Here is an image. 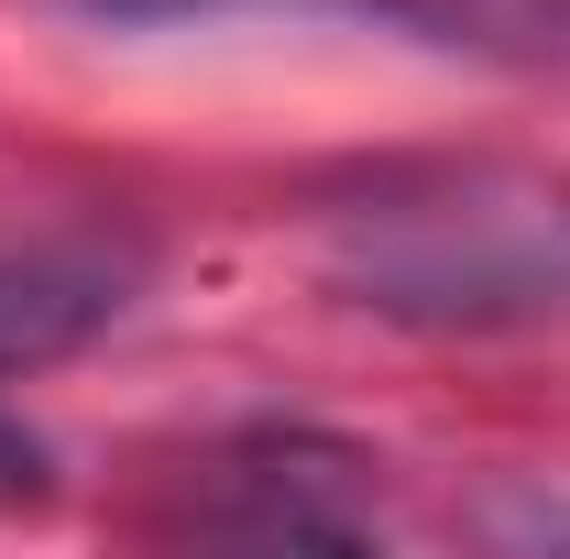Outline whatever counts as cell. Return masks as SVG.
Segmentation results:
<instances>
[{"mask_svg": "<svg viewBox=\"0 0 570 559\" xmlns=\"http://www.w3.org/2000/svg\"><path fill=\"white\" fill-rule=\"evenodd\" d=\"M88 11H209V0H88Z\"/></svg>", "mask_w": 570, "mask_h": 559, "instance_id": "cell-3", "label": "cell"}, {"mask_svg": "<svg viewBox=\"0 0 570 559\" xmlns=\"http://www.w3.org/2000/svg\"><path fill=\"white\" fill-rule=\"evenodd\" d=\"M121 307H132V264L99 253V242L0 253V384H11V373H45V362H67V351H88Z\"/></svg>", "mask_w": 570, "mask_h": 559, "instance_id": "cell-2", "label": "cell"}, {"mask_svg": "<svg viewBox=\"0 0 570 559\" xmlns=\"http://www.w3.org/2000/svg\"><path fill=\"white\" fill-rule=\"evenodd\" d=\"M373 461L330 428H242L209 461L187 527L209 538H373Z\"/></svg>", "mask_w": 570, "mask_h": 559, "instance_id": "cell-1", "label": "cell"}]
</instances>
